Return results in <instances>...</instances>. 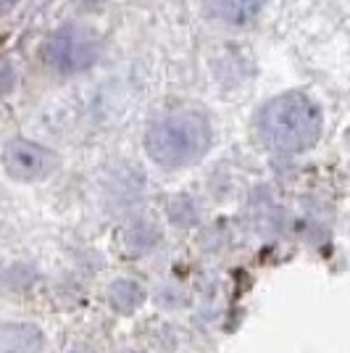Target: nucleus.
Returning <instances> with one entry per match:
<instances>
[{"instance_id":"obj_1","label":"nucleus","mask_w":350,"mask_h":353,"mask_svg":"<svg viewBox=\"0 0 350 353\" xmlns=\"http://www.w3.org/2000/svg\"><path fill=\"white\" fill-rule=\"evenodd\" d=\"M258 134L277 153H303L321 134L319 108L303 92H285L261 108Z\"/></svg>"},{"instance_id":"obj_2","label":"nucleus","mask_w":350,"mask_h":353,"mask_svg":"<svg viewBox=\"0 0 350 353\" xmlns=\"http://www.w3.org/2000/svg\"><path fill=\"white\" fill-rule=\"evenodd\" d=\"M211 145V127L200 114L174 111L156 119L145 134L150 159L166 169H182L195 163Z\"/></svg>"},{"instance_id":"obj_3","label":"nucleus","mask_w":350,"mask_h":353,"mask_svg":"<svg viewBox=\"0 0 350 353\" xmlns=\"http://www.w3.org/2000/svg\"><path fill=\"white\" fill-rule=\"evenodd\" d=\"M40 56L53 74L74 77V74L88 72L90 66L101 59V40L88 27L69 24L45 40Z\"/></svg>"},{"instance_id":"obj_4","label":"nucleus","mask_w":350,"mask_h":353,"mask_svg":"<svg viewBox=\"0 0 350 353\" xmlns=\"http://www.w3.org/2000/svg\"><path fill=\"white\" fill-rule=\"evenodd\" d=\"M3 163H6V172L21 179V182H32V179H40L53 169V153L48 148L30 143V140H11L8 145L3 148Z\"/></svg>"},{"instance_id":"obj_5","label":"nucleus","mask_w":350,"mask_h":353,"mask_svg":"<svg viewBox=\"0 0 350 353\" xmlns=\"http://www.w3.org/2000/svg\"><path fill=\"white\" fill-rule=\"evenodd\" d=\"M203 8L221 24L245 27L253 19H258V14L266 8V0H203Z\"/></svg>"},{"instance_id":"obj_6","label":"nucleus","mask_w":350,"mask_h":353,"mask_svg":"<svg viewBox=\"0 0 350 353\" xmlns=\"http://www.w3.org/2000/svg\"><path fill=\"white\" fill-rule=\"evenodd\" d=\"M0 348L3 353H40L43 351V332L34 324H11L3 332Z\"/></svg>"},{"instance_id":"obj_7","label":"nucleus","mask_w":350,"mask_h":353,"mask_svg":"<svg viewBox=\"0 0 350 353\" xmlns=\"http://www.w3.org/2000/svg\"><path fill=\"white\" fill-rule=\"evenodd\" d=\"M108 298H111V306L121 314H132L143 301H145V293L143 288L134 280H116L108 290Z\"/></svg>"},{"instance_id":"obj_8","label":"nucleus","mask_w":350,"mask_h":353,"mask_svg":"<svg viewBox=\"0 0 350 353\" xmlns=\"http://www.w3.org/2000/svg\"><path fill=\"white\" fill-rule=\"evenodd\" d=\"M124 243H127L130 250H134V253L150 250L158 243V230H156V224H150V221H134L130 230L124 232Z\"/></svg>"},{"instance_id":"obj_9","label":"nucleus","mask_w":350,"mask_h":353,"mask_svg":"<svg viewBox=\"0 0 350 353\" xmlns=\"http://www.w3.org/2000/svg\"><path fill=\"white\" fill-rule=\"evenodd\" d=\"M169 214H172V221L179 224V227H190V224H195V219H198L190 198H176L174 203H172V208H169Z\"/></svg>"},{"instance_id":"obj_10","label":"nucleus","mask_w":350,"mask_h":353,"mask_svg":"<svg viewBox=\"0 0 350 353\" xmlns=\"http://www.w3.org/2000/svg\"><path fill=\"white\" fill-rule=\"evenodd\" d=\"M16 88V69L11 61H0V98H6Z\"/></svg>"},{"instance_id":"obj_11","label":"nucleus","mask_w":350,"mask_h":353,"mask_svg":"<svg viewBox=\"0 0 350 353\" xmlns=\"http://www.w3.org/2000/svg\"><path fill=\"white\" fill-rule=\"evenodd\" d=\"M130 353H132V351H130Z\"/></svg>"}]
</instances>
